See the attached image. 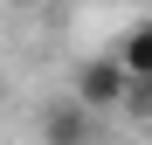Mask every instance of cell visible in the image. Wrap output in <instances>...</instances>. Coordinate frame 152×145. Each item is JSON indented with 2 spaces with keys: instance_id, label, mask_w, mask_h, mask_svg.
Masks as SVG:
<instances>
[{
  "instance_id": "cell-2",
  "label": "cell",
  "mask_w": 152,
  "mask_h": 145,
  "mask_svg": "<svg viewBox=\"0 0 152 145\" xmlns=\"http://www.w3.org/2000/svg\"><path fill=\"white\" fill-rule=\"evenodd\" d=\"M97 117H104V111H90L83 97L69 90L62 104H48V111H42V138H62V145H69V138H90V131H97Z\"/></svg>"
},
{
  "instance_id": "cell-3",
  "label": "cell",
  "mask_w": 152,
  "mask_h": 145,
  "mask_svg": "<svg viewBox=\"0 0 152 145\" xmlns=\"http://www.w3.org/2000/svg\"><path fill=\"white\" fill-rule=\"evenodd\" d=\"M111 48H118V62L132 69V83H152V21H132Z\"/></svg>"
},
{
  "instance_id": "cell-1",
  "label": "cell",
  "mask_w": 152,
  "mask_h": 145,
  "mask_svg": "<svg viewBox=\"0 0 152 145\" xmlns=\"http://www.w3.org/2000/svg\"><path fill=\"white\" fill-rule=\"evenodd\" d=\"M69 90L90 111H118V104H132V69L118 62V48H104V55H83L69 69Z\"/></svg>"
},
{
  "instance_id": "cell-4",
  "label": "cell",
  "mask_w": 152,
  "mask_h": 145,
  "mask_svg": "<svg viewBox=\"0 0 152 145\" xmlns=\"http://www.w3.org/2000/svg\"><path fill=\"white\" fill-rule=\"evenodd\" d=\"M132 111H145V117H152V83H132Z\"/></svg>"
}]
</instances>
